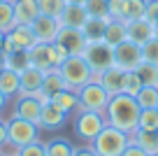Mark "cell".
Returning a JSON list of instances; mask_svg holds the SVG:
<instances>
[{"instance_id": "1", "label": "cell", "mask_w": 158, "mask_h": 156, "mask_svg": "<svg viewBox=\"0 0 158 156\" xmlns=\"http://www.w3.org/2000/svg\"><path fill=\"white\" fill-rule=\"evenodd\" d=\"M139 112H142V107L137 105V100H135L133 96H128V93H116V96L109 98V102H107V107H105L102 114H105L107 126H114V128H118V131L133 135V133L137 131Z\"/></svg>"}, {"instance_id": "4", "label": "cell", "mask_w": 158, "mask_h": 156, "mask_svg": "<svg viewBox=\"0 0 158 156\" xmlns=\"http://www.w3.org/2000/svg\"><path fill=\"white\" fill-rule=\"evenodd\" d=\"M40 133L42 131L33 121H26L21 117L7 119V147H12V149H19V147H26L30 142H37Z\"/></svg>"}, {"instance_id": "20", "label": "cell", "mask_w": 158, "mask_h": 156, "mask_svg": "<svg viewBox=\"0 0 158 156\" xmlns=\"http://www.w3.org/2000/svg\"><path fill=\"white\" fill-rule=\"evenodd\" d=\"M19 86H21L19 72H14V70H10V68H2V72H0V93H2L7 100H14V98L19 96Z\"/></svg>"}, {"instance_id": "18", "label": "cell", "mask_w": 158, "mask_h": 156, "mask_svg": "<svg viewBox=\"0 0 158 156\" xmlns=\"http://www.w3.org/2000/svg\"><path fill=\"white\" fill-rule=\"evenodd\" d=\"M12 5H14V19H16V24L30 26L40 16L37 0H12Z\"/></svg>"}, {"instance_id": "28", "label": "cell", "mask_w": 158, "mask_h": 156, "mask_svg": "<svg viewBox=\"0 0 158 156\" xmlns=\"http://www.w3.org/2000/svg\"><path fill=\"white\" fill-rule=\"evenodd\" d=\"M2 58H5V68L14 70V72H23V70L30 65L28 51H12V54H5Z\"/></svg>"}, {"instance_id": "37", "label": "cell", "mask_w": 158, "mask_h": 156, "mask_svg": "<svg viewBox=\"0 0 158 156\" xmlns=\"http://www.w3.org/2000/svg\"><path fill=\"white\" fill-rule=\"evenodd\" d=\"M142 56H144V61H149V63L158 65V40H156V37L149 40V42L142 47Z\"/></svg>"}, {"instance_id": "21", "label": "cell", "mask_w": 158, "mask_h": 156, "mask_svg": "<svg viewBox=\"0 0 158 156\" xmlns=\"http://www.w3.org/2000/svg\"><path fill=\"white\" fill-rule=\"evenodd\" d=\"M123 40H128V33H126V21L121 19H109L107 21V28H105V35H102V42L109 44V47H116L121 44Z\"/></svg>"}, {"instance_id": "24", "label": "cell", "mask_w": 158, "mask_h": 156, "mask_svg": "<svg viewBox=\"0 0 158 156\" xmlns=\"http://www.w3.org/2000/svg\"><path fill=\"white\" fill-rule=\"evenodd\" d=\"M130 142L137 147H142L144 151H147L149 156L158 154V133H151V131H135L133 135H130Z\"/></svg>"}, {"instance_id": "52", "label": "cell", "mask_w": 158, "mask_h": 156, "mask_svg": "<svg viewBox=\"0 0 158 156\" xmlns=\"http://www.w3.org/2000/svg\"><path fill=\"white\" fill-rule=\"evenodd\" d=\"M156 110H158V107H156Z\"/></svg>"}, {"instance_id": "45", "label": "cell", "mask_w": 158, "mask_h": 156, "mask_svg": "<svg viewBox=\"0 0 158 156\" xmlns=\"http://www.w3.org/2000/svg\"><path fill=\"white\" fill-rule=\"evenodd\" d=\"M2 68H5V58H2V54H0V72H2Z\"/></svg>"}, {"instance_id": "12", "label": "cell", "mask_w": 158, "mask_h": 156, "mask_svg": "<svg viewBox=\"0 0 158 156\" xmlns=\"http://www.w3.org/2000/svg\"><path fill=\"white\" fill-rule=\"evenodd\" d=\"M123 77H126L123 70L112 65V68L102 70V72H93V79H91V82H100L109 96H116V93H123Z\"/></svg>"}, {"instance_id": "35", "label": "cell", "mask_w": 158, "mask_h": 156, "mask_svg": "<svg viewBox=\"0 0 158 156\" xmlns=\"http://www.w3.org/2000/svg\"><path fill=\"white\" fill-rule=\"evenodd\" d=\"M144 84H142V79H139V75L135 72H126V77H123V93H128V96H137L139 93V89H142Z\"/></svg>"}, {"instance_id": "32", "label": "cell", "mask_w": 158, "mask_h": 156, "mask_svg": "<svg viewBox=\"0 0 158 156\" xmlns=\"http://www.w3.org/2000/svg\"><path fill=\"white\" fill-rule=\"evenodd\" d=\"M137 128H139V131H151V133H158V110H156V107L142 110V112H139Z\"/></svg>"}, {"instance_id": "17", "label": "cell", "mask_w": 158, "mask_h": 156, "mask_svg": "<svg viewBox=\"0 0 158 156\" xmlns=\"http://www.w3.org/2000/svg\"><path fill=\"white\" fill-rule=\"evenodd\" d=\"M126 33H128V40L139 47L153 40V24H149L147 19H135V21H126Z\"/></svg>"}, {"instance_id": "15", "label": "cell", "mask_w": 158, "mask_h": 156, "mask_svg": "<svg viewBox=\"0 0 158 156\" xmlns=\"http://www.w3.org/2000/svg\"><path fill=\"white\" fill-rule=\"evenodd\" d=\"M65 121H68V114L60 112L54 102H47V105H42V112H40V119H37V128L40 131H58Z\"/></svg>"}, {"instance_id": "49", "label": "cell", "mask_w": 158, "mask_h": 156, "mask_svg": "<svg viewBox=\"0 0 158 156\" xmlns=\"http://www.w3.org/2000/svg\"><path fill=\"white\" fill-rule=\"evenodd\" d=\"M153 156H158V154H153Z\"/></svg>"}, {"instance_id": "7", "label": "cell", "mask_w": 158, "mask_h": 156, "mask_svg": "<svg viewBox=\"0 0 158 156\" xmlns=\"http://www.w3.org/2000/svg\"><path fill=\"white\" fill-rule=\"evenodd\" d=\"M28 58H30V65L33 68H40V70H54L63 63V54L58 51L54 42H37L33 49H28Z\"/></svg>"}, {"instance_id": "39", "label": "cell", "mask_w": 158, "mask_h": 156, "mask_svg": "<svg viewBox=\"0 0 158 156\" xmlns=\"http://www.w3.org/2000/svg\"><path fill=\"white\" fill-rule=\"evenodd\" d=\"M144 19L149 24L158 26V0H147V12H144Z\"/></svg>"}, {"instance_id": "47", "label": "cell", "mask_w": 158, "mask_h": 156, "mask_svg": "<svg viewBox=\"0 0 158 156\" xmlns=\"http://www.w3.org/2000/svg\"><path fill=\"white\" fill-rule=\"evenodd\" d=\"M153 37L158 40V26H153Z\"/></svg>"}, {"instance_id": "6", "label": "cell", "mask_w": 158, "mask_h": 156, "mask_svg": "<svg viewBox=\"0 0 158 156\" xmlns=\"http://www.w3.org/2000/svg\"><path fill=\"white\" fill-rule=\"evenodd\" d=\"M79 96V110H89V112H105V107H107L109 102V93L105 91V86L100 82H89L84 84V86L77 91Z\"/></svg>"}, {"instance_id": "5", "label": "cell", "mask_w": 158, "mask_h": 156, "mask_svg": "<svg viewBox=\"0 0 158 156\" xmlns=\"http://www.w3.org/2000/svg\"><path fill=\"white\" fill-rule=\"evenodd\" d=\"M107 126L105 121V114L100 112H89V110H77V117H74V133L81 142H93L98 137V133Z\"/></svg>"}, {"instance_id": "22", "label": "cell", "mask_w": 158, "mask_h": 156, "mask_svg": "<svg viewBox=\"0 0 158 156\" xmlns=\"http://www.w3.org/2000/svg\"><path fill=\"white\" fill-rule=\"evenodd\" d=\"M63 89H68V86H65V82H63V77H60L58 68H54V70H47V72H44L42 91H37V93H42V96H47L51 100V98H54L56 93H60Z\"/></svg>"}, {"instance_id": "2", "label": "cell", "mask_w": 158, "mask_h": 156, "mask_svg": "<svg viewBox=\"0 0 158 156\" xmlns=\"http://www.w3.org/2000/svg\"><path fill=\"white\" fill-rule=\"evenodd\" d=\"M58 72L70 91H79L84 84H89L93 79V70H91V65L86 63V58L81 54L63 58V63L58 65Z\"/></svg>"}, {"instance_id": "26", "label": "cell", "mask_w": 158, "mask_h": 156, "mask_svg": "<svg viewBox=\"0 0 158 156\" xmlns=\"http://www.w3.org/2000/svg\"><path fill=\"white\" fill-rule=\"evenodd\" d=\"M105 28H107V19H95V16H89V21L84 24V35L89 42H98V40H102L105 35Z\"/></svg>"}, {"instance_id": "3", "label": "cell", "mask_w": 158, "mask_h": 156, "mask_svg": "<svg viewBox=\"0 0 158 156\" xmlns=\"http://www.w3.org/2000/svg\"><path fill=\"white\" fill-rule=\"evenodd\" d=\"M89 145L98 156H121L123 149L130 145V135L114 126H105L98 133V137L93 142H89Z\"/></svg>"}, {"instance_id": "8", "label": "cell", "mask_w": 158, "mask_h": 156, "mask_svg": "<svg viewBox=\"0 0 158 156\" xmlns=\"http://www.w3.org/2000/svg\"><path fill=\"white\" fill-rule=\"evenodd\" d=\"M56 47H58V51L63 54V58H68V56H77V54H84L86 44H89V40H86L84 30L81 28H60L58 30V37H56Z\"/></svg>"}, {"instance_id": "10", "label": "cell", "mask_w": 158, "mask_h": 156, "mask_svg": "<svg viewBox=\"0 0 158 156\" xmlns=\"http://www.w3.org/2000/svg\"><path fill=\"white\" fill-rule=\"evenodd\" d=\"M144 61L142 56V47L135 42H130V40H123L121 44H116L114 47V65L116 68H121L123 72H133V70H137V65Z\"/></svg>"}, {"instance_id": "48", "label": "cell", "mask_w": 158, "mask_h": 156, "mask_svg": "<svg viewBox=\"0 0 158 156\" xmlns=\"http://www.w3.org/2000/svg\"><path fill=\"white\" fill-rule=\"evenodd\" d=\"M2 156H5V154H2ZM7 156H16V154H7Z\"/></svg>"}, {"instance_id": "30", "label": "cell", "mask_w": 158, "mask_h": 156, "mask_svg": "<svg viewBox=\"0 0 158 156\" xmlns=\"http://www.w3.org/2000/svg\"><path fill=\"white\" fill-rule=\"evenodd\" d=\"M137 105L142 110H149V107H158V86H142L139 93L135 96Z\"/></svg>"}, {"instance_id": "33", "label": "cell", "mask_w": 158, "mask_h": 156, "mask_svg": "<svg viewBox=\"0 0 158 156\" xmlns=\"http://www.w3.org/2000/svg\"><path fill=\"white\" fill-rule=\"evenodd\" d=\"M84 10L89 12V16H95V19H112L109 16V5L107 0H86L84 2Z\"/></svg>"}, {"instance_id": "11", "label": "cell", "mask_w": 158, "mask_h": 156, "mask_svg": "<svg viewBox=\"0 0 158 156\" xmlns=\"http://www.w3.org/2000/svg\"><path fill=\"white\" fill-rule=\"evenodd\" d=\"M30 28H33L35 40H37V42H56V37H58V30L63 28V26H60V21L56 19V16L40 14L37 19L30 24Z\"/></svg>"}, {"instance_id": "34", "label": "cell", "mask_w": 158, "mask_h": 156, "mask_svg": "<svg viewBox=\"0 0 158 156\" xmlns=\"http://www.w3.org/2000/svg\"><path fill=\"white\" fill-rule=\"evenodd\" d=\"M65 5H68L65 0H37L40 14H47V16H56V19H60V14H63Z\"/></svg>"}, {"instance_id": "51", "label": "cell", "mask_w": 158, "mask_h": 156, "mask_svg": "<svg viewBox=\"0 0 158 156\" xmlns=\"http://www.w3.org/2000/svg\"><path fill=\"white\" fill-rule=\"evenodd\" d=\"M0 156H2V154H0Z\"/></svg>"}, {"instance_id": "43", "label": "cell", "mask_w": 158, "mask_h": 156, "mask_svg": "<svg viewBox=\"0 0 158 156\" xmlns=\"http://www.w3.org/2000/svg\"><path fill=\"white\" fill-rule=\"evenodd\" d=\"M7 105H10V100H7L5 96H2V93H0V117H2V112H5V107Z\"/></svg>"}, {"instance_id": "13", "label": "cell", "mask_w": 158, "mask_h": 156, "mask_svg": "<svg viewBox=\"0 0 158 156\" xmlns=\"http://www.w3.org/2000/svg\"><path fill=\"white\" fill-rule=\"evenodd\" d=\"M12 105H14L12 117H21V119H26V121L37 124L40 112H42V105H40V100L35 96H16Z\"/></svg>"}, {"instance_id": "31", "label": "cell", "mask_w": 158, "mask_h": 156, "mask_svg": "<svg viewBox=\"0 0 158 156\" xmlns=\"http://www.w3.org/2000/svg\"><path fill=\"white\" fill-rule=\"evenodd\" d=\"M144 12H147V0H126V7H123V21L144 19Z\"/></svg>"}, {"instance_id": "40", "label": "cell", "mask_w": 158, "mask_h": 156, "mask_svg": "<svg viewBox=\"0 0 158 156\" xmlns=\"http://www.w3.org/2000/svg\"><path fill=\"white\" fill-rule=\"evenodd\" d=\"M121 156H149V154L142 149V147H137V145H133V142H130V145L123 149V154H121Z\"/></svg>"}, {"instance_id": "46", "label": "cell", "mask_w": 158, "mask_h": 156, "mask_svg": "<svg viewBox=\"0 0 158 156\" xmlns=\"http://www.w3.org/2000/svg\"><path fill=\"white\" fill-rule=\"evenodd\" d=\"M2 42H5V33H0V49H2Z\"/></svg>"}, {"instance_id": "14", "label": "cell", "mask_w": 158, "mask_h": 156, "mask_svg": "<svg viewBox=\"0 0 158 156\" xmlns=\"http://www.w3.org/2000/svg\"><path fill=\"white\" fill-rule=\"evenodd\" d=\"M5 40L16 49V51H28V49H33L35 44H37L33 28H30V26H23V24H16L14 28L5 35Z\"/></svg>"}, {"instance_id": "44", "label": "cell", "mask_w": 158, "mask_h": 156, "mask_svg": "<svg viewBox=\"0 0 158 156\" xmlns=\"http://www.w3.org/2000/svg\"><path fill=\"white\" fill-rule=\"evenodd\" d=\"M65 2H68V5H84L86 0H65Z\"/></svg>"}, {"instance_id": "36", "label": "cell", "mask_w": 158, "mask_h": 156, "mask_svg": "<svg viewBox=\"0 0 158 156\" xmlns=\"http://www.w3.org/2000/svg\"><path fill=\"white\" fill-rule=\"evenodd\" d=\"M16 156H47V147H44L42 140L30 142V145H26V147H19V149H16Z\"/></svg>"}, {"instance_id": "27", "label": "cell", "mask_w": 158, "mask_h": 156, "mask_svg": "<svg viewBox=\"0 0 158 156\" xmlns=\"http://www.w3.org/2000/svg\"><path fill=\"white\" fill-rule=\"evenodd\" d=\"M14 26H16L14 5H12V0H2V2H0V33L7 35Z\"/></svg>"}, {"instance_id": "38", "label": "cell", "mask_w": 158, "mask_h": 156, "mask_svg": "<svg viewBox=\"0 0 158 156\" xmlns=\"http://www.w3.org/2000/svg\"><path fill=\"white\" fill-rule=\"evenodd\" d=\"M107 5H109V16H112V19H121L123 21L126 0H107Z\"/></svg>"}, {"instance_id": "41", "label": "cell", "mask_w": 158, "mask_h": 156, "mask_svg": "<svg viewBox=\"0 0 158 156\" xmlns=\"http://www.w3.org/2000/svg\"><path fill=\"white\" fill-rule=\"evenodd\" d=\"M72 156H98V154L91 149V145H86V147H74V154Z\"/></svg>"}, {"instance_id": "50", "label": "cell", "mask_w": 158, "mask_h": 156, "mask_svg": "<svg viewBox=\"0 0 158 156\" xmlns=\"http://www.w3.org/2000/svg\"><path fill=\"white\" fill-rule=\"evenodd\" d=\"M0 2H2V0H0Z\"/></svg>"}, {"instance_id": "9", "label": "cell", "mask_w": 158, "mask_h": 156, "mask_svg": "<svg viewBox=\"0 0 158 156\" xmlns=\"http://www.w3.org/2000/svg\"><path fill=\"white\" fill-rule=\"evenodd\" d=\"M81 56L86 58V63L91 65L93 72H102V70H107V68L114 65V49L109 47V44H105L102 40L89 42Z\"/></svg>"}, {"instance_id": "29", "label": "cell", "mask_w": 158, "mask_h": 156, "mask_svg": "<svg viewBox=\"0 0 158 156\" xmlns=\"http://www.w3.org/2000/svg\"><path fill=\"white\" fill-rule=\"evenodd\" d=\"M135 72L139 75V79H142L144 86H158V65L149 63V61H142Z\"/></svg>"}, {"instance_id": "25", "label": "cell", "mask_w": 158, "mask_h": 156, "mask_svg": "<svg viewBox=\"0 0 158 156\" xmlns=\"http://www.w3.org/2000/svg\"><path fill=\"white\" fill-rule=\"evenodd\" d=\"M47 147V156H72L74 154V145L68 137H51L49 142H44Z\"/></svg>"}, {"instance_id": "42", "label": "cell", "mask_w": 158, "mask_h": 156, "mask_svg": "<svg viewBox=\"0 0 158 156\" xmlns=\"http://www.w3.org/2000/svg\"><path fill=\"white\" fill-rule=\"evenodd\" d=\"M7 145V119L0 117V147Z\"/></svg>"}, {"instance_id": "16", "label": "cell", "mask_w": 158, "mask_h": 156, "mask_svg": "<svg viewBox=\"0 0 158 156\" xmlns=\"http://www.w3.org/2000/svg\"><path fill=\"white\" fill-rule=\"evenodd\" d=\"M19 77H21L19 96H35L37 91H42V79H44V70L28 65L23 72H19Z\"/></svg>"}, {"instance_id": "23", "label": "cell", "mask_w": 158, "mask_h": 156, "mask_svg": "<svg viewBox=\"0 0 158 156\" xmlns=\"http://www.w3.org/2000/svg\"><path fill=\"white\" fill-rule=\"evenodd\" d=\"M51 102H54L60 112H65L68 117L79 110V96H77V91H70V89H63L60 93H56V96L51 98Z\"/></svg>"}, {"instance_id": "19", "label": "cell", "mask_w": 158, "mask_h": 156, "mask_svg": "<svg viewBox=\"0 0 158 156\" xmlns=\"http://www.w3.org/2000/svg\"><path fill=\"white\" fill-rule=\"evenodd\" d=\"M58 21L65 28H84V24L89 21V12L84 10V5H65Z\"/></svg>"}]
</instances>
